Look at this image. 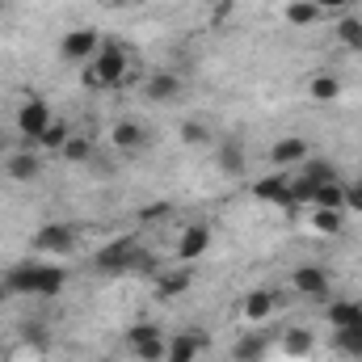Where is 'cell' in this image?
Listing matches in <instances>:
<instances>
[{"instance_id": "obj_32", "label": "cell", "mask_w": 362, "mask_h": 362, "mask_svg": "<svg viewBox=\"0 0 362 362\" xmlns=\"http://www.w3.org/2000/svg\"><path fill=\"white\" fill-rule=\"evenodd\" d=\"M89 152H93V144L85 135H72V139L64 144V160H89Z\"/></svg>"}, {"instance_id": "obj_24", "label": "cell", "mask_w": 362, "mask_h": 362, "mask_svg": "<svg viewBox=\"0 0 362 362\" xmlns=\"http://www.w3.org/2000/svg\"><path fill=\"white\" fill-rule=\"evenodd\" d=\"M316 189H320V185L312 177H303V173L291 177V198H295V206H312V202H316Z\"/></svg>"}, {"instance_id": "obj_29", "label": "cell", "mask_w": 362, "mask_h": 362, "mask_svg": "<svg viewBox=\"0 0 362 362\" xmlns=\"http://www.w3.org/2000/svg\"><path fill=\"white\" fill-rule=\"evenodd\" d=\"M337 354L362 358V333H354V329H337Z\"/></svg>"}, {"instance_id": "obj_25", "label": "cell", "mask_w": 362, "mask_h": 362, "mask_svg": "<svg viewBox=\"0 0 362 362\" xmlns=\"http://www.w3.org/2000/svg\"><path fill=\"white\" fill-rule=\"evenodd\" d=\"M262 354H266V337H245V341H236V350H232L236 362H262Z\"/></svg>"}, {"instance_id": "obj_40", "label": "cell", "mask_w": 362, "mask_h": 362, "mask_svg": "<svg viewBox=\"0 0 362 362\" xmlns=\"http://www.w3.org/2000/svg\"><path fill=\"white\" fill-rule=\"evenodd\" d=\"M110 4H131V0H110Z\"/></svg>"}, {"instance_id": "obj_21", "label": "cell", "mask_w": 362, "mask_h": 362, "mask_svg": "<svg viewBox=\"0 0 362 362\" xmlns=\"http://www.w3.org/2000/svg\"><path fill=\"white\" fill-rule=\"evenodd\" d=\"M286 21H291V25H316V21H320V8H316L312 0H291V4H286Z\"/></svg>"}, {"instance_id": "obj_34", "label": "cell", "mask_w": 362, "mask_h": 362, "mask_svg": "<svg viewBox=\"0 0 362 362\" xmlns=\"http://www.w3.org/2000/svg\"><path fill=\"white\" fill-rule=\"evenodd\" d=\"M169 211H173L169 202H152V206H144V211H139V219H144V223H160Z\"/></svg>"}, {"instance_id": "obj_12", "label": "cell", "mask_w": 362, "mask_h": 362, "mask_svg": "<svg viewBox=\"0 0 362 362\" xmlns=\"http://www.w3.org/2000/svg\"><path fill=\"white\" fill-rule=\"evenodd\" d=\"M202 350H206V337H202V333H181V337H173V341H169V354H165V362H194Z\"/></svg>"}, {"instance_id": "obj_10", "label": "cell", "mask_w": 362, "mask_h": 362, "mask_svg": "<svg viewBox=\"0 0 362 362\" xmlns=\"http://www.w3.org/2000/svg\"><path fill=\"white\" fill-rule=\"evenodd\" d=\"M291 286L299 295H308V299H325L329 295V274L320 270V266H299V270L291 274Z\"/></svg>"}, {"instance_id": "obj_7", "label": "cell", "mask_w": 362, "mask_h": 362, "mask_svg": "<svg viewBox=\"0 0 362 362\" xmlns=\"http://www.w3.org/2000/svg\"><path fill=\"white\" fill-rule=\"evenodd\" d=\"M34 249H47V253H72V249H76V228H68V223H47V228H38Z\"/></svg>"}, {"instance_id": "obj_41", "label": "cell", "mask_w": 362, "mask_h": 362, "mask_svg": "<svg viewBox=\"0 0 362 362\" xmlns=\"http://www.w3.org/2000/svg\"><path fill=\"white\" fill-rule=\"evenodd\" d=\"M0 148H4V135H0Z\"/></svg>"}, {"instance_id": "obj_18", "label": "cell", "mask_w": 362, "mask_h": 362, "mask_svg": "<svg viewBox=\"0 0 362 362\" xmlns=\"http://www.w3.org/2000/svg\"><path fill=\"white\" fill-rule=\"evenodd\" d=\"M270 312H274L270 291H249V295H245V316H249V320H270Z\"/></svg>"}, {"instance_id": "obj_6", "label": "cell", "mask_w": 362, "mask_h": 362, "mask_svg": "<svg viewBox=\"0 0 362 362\" xmlns=\"http://www.w3.org/2000/svg\"><path fill=\"white\" fill-rule=\"evenodd\" d=\"M253 194H257L262 202H278V206L291 211V215L299 211L295 198H291V177H286V173H270V177H262L257 185H253Z\"/></svg>"}, {"instance_id": "obj_33", "label": "cell", "mask_w": 362, "mask_h": 362, "mask_svg": "<svg viewBox=\"0 0 362 362\" xmlns=\"http://www.w3.org/2000/svg\"><path fill=\"white\" fill-rule=\"evenodd\" d=\"M346 211L350 215H362V181H350L346 185Z\"/></svg>"}, {"instance_id": "obj_30", "label": "cell", "mask_w": 362, "mask_h": 362, "mask_svg": "<svg viewBox=\"0 0 362 362\" xmlns=\"http://www.w3.org/2000/svg\"><path fill=\"white\" fill-rule=\"evenodd\" d=\"M303 177H312L316 185H329V181H341V177H337V169H333L329 160H320V156H316V160H308V169H303Z\"/></svg>"}, {"instance_id": "obj_19", "label": "cell", "mask_w": 362, "mask_h": 362, "mask_svg": "<svg viewBox=\"0 0 362 362\" xmlns=\"http://www.w3.org/2000/svg\"><path fill=\"white\" fill-rule=\"evenodd\" d=\"M177 93H181V81L173 72H160V76L148 81V97H152V101H173Z\"/></svg>"}, {"instance_id": "obj_14", "label": "cell", "mask_w": 362, "mask_h": 362, "mask_svg": "<svg viewBox=\"0 0 362 362\" xmlns=\"http://www.w3.org/2000/svg\"><path fill=\"white\" fill-rule=\"evenodd\" d=\"M38 169H42V160H38L34 152H13V156H8V177L13 181H34Z\"/></svg>"}, {"instance_id": "obj_3", "label": "cell", "mask_w": 362, "mask_h": 362, "mask_svg": "<svg viewBox=\"0 0 362 362\" xmlns=\"http://www.w3.org/2000/svg\"><path fill=\"white\" fill-rule=\"evenodd\" d=\"M93 72H97L101 89L105 85H127V51L118 42H105L101 55H97V64H93Z\"/></svg>"}, {"instance_id": "obj_37", "label": "cell", "mask_w": 362, "mask_h": 362, "mask_svg": "<svg viewBox=\"0 0 362 362\" xmlns=\"http://www.w3.org/2000/svg\"><path fill=\"white\" fill-rule=\"evenodd\" d=\"M312 4H316V8H346L350 0H312Z\"/></svg>"}, {"instance_id": "obj_8", "label": "cell", "mask_w": 362, "mask_h": 362, "mask_svg": "<svg viewBox=\"0 0 362 362\" xmlns=\"http://www.w3.org/2000/svg\"><path fill=\"white\" fill-rule=\"evenodd\" d=\"M211 249V228L206 223H189L185 232H181V240H177V262H198L202 253Z\"/></svg>"}, {"instance_id": "obj_36", "label": "cell", "mask_w": 362, "mask_h": 362, "mask_svg": "<svg viewBox=\"0 0 362 362\" xmlns=\"http://www.w3.org/2000/svg\"><path fill=\"white\" fill-rule=\"evenodd\" d=\"M228 13H232V0H219V4H215V13H211V21H223Z\"/></svg>"}, {"instance_id": "obj_42", "label": "cell", "mask_w": 362, "mask_h": 362, "mask_svg": "<svg viewBox=\"0 0 362 362\" xmlns=\"http://www.w3.org/2000/svg\"><path fill=\"white\" fill-rule=\"evenodd\" d=\"M0 8H4V0H0Z\"/></svg>"}, {"instance_id": "obj_31", "label": "cell", "mask_w": 362, "mask_h": 362, "mask_svg": "<svg viewBox=\"0 0 362 362\" xmlns=\"http://www.w3.org/2000/svg\"><path fill=\"white\" fill-rule=\"evenodd\" d=\"M21 337H25L30 346H51V329H47L42 320H25V325H21Z\"/></svg>"}, {"instance_id": "obj_39", "label": "cell", "mask_w": 362, "mask_h": 362, "mask_svg": "<svg viewBox=\"0 0 362 362\" xmlns=\"http://www.w3.org/2000/svg\"><path fill=\"white\" fill-rule=\"evenodd\" d=\"M8 295H13V291H8V286H4V282H0V303H4V299H8Z\"/></svg>"}, {"instance_id": "obj_1", "label": "cell", "mask_w": 362, "mask_h": 362, "mask_svg": "<svg viewBox=\"0 0 362 362\" xmlns=\"http://www.w3.org/2000/svg\"><path fill=\"white\" fill-rule=\"evenodd\" d=\"M64 278L68 274L59 266H38V262H25V266H13L4 274V286L13 295H59L64 291Z\"/></svg>"}, {"instance_id": "obj_23", "label": "cell", "mask_w": 362, "mask_h": 362, "mask_svg": "<svg viewBox=\"0 0 362 362\" xmlns=\"http://www.w3.org/2000/svg\"><path fill=\"white\" fill-rule=\"evenodd\" d=\"M337 38H341V42H346L350 51H362V21L354 17V13L337 21Z\"/></svg>"}, {"instance_id": "obj_5", "label": "cell", "mask_w": 362, "mask_h": 362, "mask_svg": "<svg viewBox=\"0 0 362 362\" xmlns=\"http://www.w3.org/2000/svg\"><path fill=\"white\" fill-rule=\"evenodd\" d=\"M127 341H131V350H135L139 362H165V354H169V346L160 341V333H156L152 325H135V329L127 333Z\"/></svg>"}, {"instance_id": "obj_9", "label": "cell", "mask_w": 362, "mask_h": 362, "mask_svg": "<svg viewBox=\"0 0 362 362\" xmlns=\"http://www.w3.org/2000/svg\"><path fill=\"white\" fill-rule=\"evenodd\" d=\"M97 30H72V34H64V42H59V55L68 59V64H81V59H89L93 51H97Z\"/></svg>"}, {"instance_id": "obj_15", "label": "cell", "mask_w": 362, "mask_h": 362, "mask_svg": "<svg viewBox=\"0 0 362 362\" xmlns=\"http://www.w3.org/2000/svg\"><path fill=\"white\" fill-rule=\"evenodd\" d=\"M215 156H219V169H223V173H232V177H240V173L249 169V160H245V148H240V144H219V148H215Z\"/></svg>"}, {"instance_id": "obj_22", "label": "cell", "mask_w": 362, "mask_h": 362, "mask_svg": "<svg viewBox=\"0 0 362 362\" xmlns=\"http://www.w3.org/2000/svg\"><path fill=\"white\" fill-rule=\"evenodd\" d=\"M312 228L320 236H337L341 232V211H325V206H312Z\"/></svg>"}, {"instance_id": "obj_2", "label": "cell", "mask_w": 362, "mask_h": 362, "mask_svg": "<svg viewBox=\"0 0 362 362\" xmlns=\"http://www.w3.org/2000/svg\"><path fill=\"white\" fill-rule=\"evenodd\" d=\"M135 253H139V240H135V236H118V240H110V245L93 257V266L101 274H131Z\"/></svg>"}, {"instance_id": "obj_17", "label": "cell", "mask_w": 362, "mask_h": 362, "mask_svg": "<svg viewBox=\"0 0 362 362\" xmlns=\"http://www.w3.org/2000/svg\"><path fill=\"white\" fill-rule=\"evenodd\" d=\"M312 346H316L312 329H286V333H282V350H286L291 358H303V354H308Z\"/></svg>"}, {"instance_id": "obj_20", "label": "cell", "mask_w": 362, "mask_h": 362, "mask_svg": "<svg viewBox=\"0 0 362 362\" xmlns=\"http://www.w3.org/2000/svg\"><path fill=\"white\" fill-rule=\"evenodd\" d=\"M312 206H325V211H341V206H346V185H341V181H329V185H320Z\"/></svg>"}, {"instance_id": "obj_28", "label": "cell", "mask_w": 362, "mask_h": 362, "mask_svg": "<svg viewBox=\"0 0 362 362\" xmlns=\"http://www.w3.org/2000/svg\"><path fill=\"white\" fill-rule=\"evenodd\" d=\"M354 316H358V303H346V299L341 303H329V325L333 329H350Z\"/></svg>"}, {"instance_id": "obj_35", "label": "cell", "mask_w": 362, "mask_h": 362, "mask_svg": "<svg viewBox=\"0 0 362 362\" xmlns=\"http://www.w3.org/2000/svg\"><path fill=\"white\" fill-rule=\"evenodd\" d=\"M181 139H185V144H206V131H202L198 122H181Z\"/></svg>"}, {"instance_id": "obj_13", "label": "cell", "mask_w": 362, "mask_h": 362, "mask_svg": "<svg viewBox=\"0 0 362 362\" xmlns=\"http://www.w3.org/2000/svg\"><path fill=\"white\" fill-rule=\"evenodd\" d=\"M189 291V270H169V274H156V295L160 299H177Z\"/></svg>"}, {"instance_id": "obj_27", "label": "cell", "mask_w": 362, "mask_h": 362, "mask_svg": "<svg viewBox=\"0 0 362 362\" xmlns=\"http://www.w3.org/2000/svg\"><path fill=\"white\" fill-rule=\"evenodd\" d=\"M72 135H68V127L64 122H51L42 135H38V148H51V152H64V144H68Z\"/></svg>"}, {"instance_id": "obj_26", "label": "cell", "mask_w": 362, "mask_h": 362, "mask_svg": "<svg viewBox=\"0 0 362 362\" xmlns=\"http://www.w3.org/2000/svg\"><path fill=\"white\" fill-rule=\"evenodd\" d=\"M308 93H312L316 101H337V97H341V81H337V76H316V81L308 85Z\"/></svg>"}, {"instance_id": "obj_4", "label": "cell", "mask_w": 362, "mask_h": 362, "mask_svg": "<svg viewBox=\"0 0 362 362\" xmlns=\"http://www.w3.org/2000/svg\"><path fill=\"white\" fill-rule=\"evenodd\" d=\"M51 122H55L51 105H47V101H38V97H34V101H25V105L17 110V127H21V135H25L30 144H38V135H42Z\"/></svg>"}, {"instance_id": "obj_38", "label": "cell", "mask_w": 362, "mask_h": 362, "mask_svg": "<svg viewBox=\"0 0 362 362\" xmlns=\"http://www.w3.org/2000/svg\"><path fill=\"white\" fill-rule=\"evenodd\" d=\"M350 329H354V333H362V308H358V316L350 320Z\"/></svg>"}, {"instance_id": "obj_11", "label": "cell", "mask_w": 362, "mask_h": 362, "mask_svg": "<svg viewBox=\"0 0 362 362\" xmlns=\"http://www.w3.org/2000/svg\"><path fill=\"white\" fill-rule=\"evenodd\" d=\"M308 148H312L308 139L286 135V139H278V144L270 148V160L274 165H282V169H286V165H299V160H308Z\"/></svg>"}, {"instance_id": "obj_16", "label": "cell", "mask_w": 362, "mask_h": 362, "mask_svg": "<svg viewBox=\"0 0 362 362\" xmlns=\"http://www.w3.org/2000/svg\"><path fill=\"white\" fill-rule=\"evenodd\" d=\"M144 144H148L144 127H135V122H118V127H114V148H122V152H135V148H144Z\"/></svg>"}]
</instances>
